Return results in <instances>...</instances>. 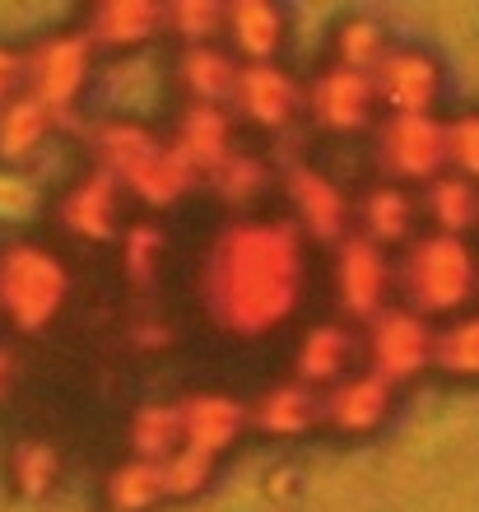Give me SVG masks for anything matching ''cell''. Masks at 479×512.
Masks as SVG:
<instances>
[{"mask_svg":"<svg viewBox=\"0 0 479 512\" xmlns=\"http://www.w3.org/2000/svg\"><path fill=\"white\" fill-rule=\"evenodd\" d=\"M163 28L159 0H103L89 10L84 38L94 47H140Z\"/></svg>","mask_w":479,"mask_h":512,"instance_id":"16","label":"cell"},{"mask_svg":"<svg viewBox=\"0 0 479 512\" xmlns=\"http://www.w3.org/2000/svg\"><path fill=\"white\" fill-rule=\"evenodd\" d=\"M424 210L428 219L438 224L433 233H447V238H461L466 229L479 224V187L466 177H433L424 191Z\"/></svg>","mask_w":479,"mask_h":512,"instance_id":"26","label":"cell"},{"mask_svg":"<svg viewBox=\"0 0 479 512\" xmlns=\"http://www.w3.org/2000/svg\"><path fill=\"white\" fill-rule=\"evenodd\" d=\"M335 66L345 70H359V75H373L377 61L386 56V33L377 19H363V14H354V19H345V24L335 28Z\"/></svg>","mask_w":479,"mask_h":512,"instance_id":"30","label":"cell"},{"mask_svg":"<svg viewBox=\"0 0 479 512\" xmlns=\"http://www.w3.org/2000/svg\"><path fill=\"white\" fill-rule=\"evenodd\" d=\"M224 28L247 61H270L284 42V14L270 0H238V5H228Z\"/></svg>","mask_w":479,"mask_h":512,"instance_id":"17","label":"cell"},{"mask_svg":"<svg viewBox=\"0 0 479 512\" xmlns=\"http://www.w3.org/2000/svg\"><path fill=\"white\" fill-rule=\"evenodd\" d=\"M19 84H24V56L0 42V108H5L10 98H19Z\"/></svg>","mask_w":479,"mask_h":512,"instance_id":"36","label":"cell"},{"mask_svg":"<svg viewBox=\"0 0 479 512\" xmlns=\"http://www.w3.org/2000/svg\"><path fill=\"white\" fill-rule=\"evenodd\" d=\"M163 140L149 126L140 122H103L94 135V149H98V168L103 173H112L121 182V177L131 173L140 159H149L154 149H159Z\"/></svg>","mask_w":479,"mask_h":512,"instance_id":"27","label":"cell"},{"mask_svg":"<svg viewBox=\"0 0 479 512\" xmlns=\"http://www.w3.org/2000/svg\"><path fill=\"white\" fill-rule=\"evenodd\" d=\"M10 382H14V359H10V350L0 345V396L10 391Z\"/></svg>","mask_w":479,"mask_h":512,"instance_id":"37","label":"cell"},{"mask_svg":"<svg viewBox=\"0 0 479 512\" xmlns=\"http://www.w3.org/2000/svg\"><path fill=\"white\" fill-rule=\"evenodd\" d=\"M182 447V410L168 401H149L131 415V457L163 466Z\"/></svg>","mask_w":479,"mask_h":512,"instance_id":"24","label":"cell"},{"mask_svg":"<svg viewBox=\"0 0 479 512\" xmlns=\"http://www.w3.org/2000/svg\"><path fill=\"white\" fill-rule=\"evenodd\" d=\"M89 66H94V42L84 33H52L42 38L33 52L24 56V84L28 98H38L42 108L66 112L89 84Z\"/></svg>","mask_w":479,"mask_h":512,"instance_id":"4","label":"cell"},{"mask_svg":"<svg viewBox=\"0 0 479 512\" xmlns=\"http://www.w3.org/2000/svg\"><path fill=\"white\" fill-rule=\"evenodd\" d=\"M70 298V270L38 243H10L0 252V312L19 331H42Z\"/></svg>","mask_w":479,"mask_h":512,"instance_id":"2","label":"cell"},{"mask_svg":"<svg viewBox=\"0 0 479 512\" xmlns=\"http://www.w3.org/2000/svg\"><path fill=\"white\" fill-rule=\"evenodd\" d=\"M284 191H289L293 215H298L307 238L335 243V247L349 238V201L321 168H307V163L289 168V173H284Z\"/></svg>","mask_w":479,"mask_h":512,"instance_id":"9","label":"cell"},{"mask_svg":"<svg viewBox=\"0 0 479 512\" xmlns=\"http://www.w3.org/2000/svg\"><path fill=\"white\" fill-rule=\"evenodd\" d=\"M373 103H377L373 80L345 66H326L312 80V94H307V108L326 131H359L373 117Z\"/></svg>","mask_w":479,"mask_h":512,"instance_id":"11","label":"cell"},{"mask_svg":"<svg viewBox=\"0 0 479 512\" xmlns=\"http://www.w3.org/2000/svg\"><path fill=\"white\" fill-rule=\"evenodd\" d=\"M386 415H391V387L373 373L340 378L331 387V396L321 401V419L340 433H373L386 424Z\"/></svg>","mask_w":479,"mask_h":512,"instance_id":"14","label":"cell"},{"mask_svg":"<svg viewBox=\"0 0 479 512\" xmlns=\"http://www.w3.org/2000/svg\"><path fill=\"white\" fill-rule=\"evenodd\" d=\"M414 229V201L405 196V187L382 182V187L363 191L359 201V238L386 247V243H405Z\"/></svg>","mask_w":479,"mask_h":512,"instance_id":"21","label":"cell"},{"mask_svg":"<svg viewBox=\"0 0 479 512\" xmlns=\"http://www.w3.org/2000/svg\"><path fill=\"white\" fill-rule=\"evenodd\" d=\"M210 182H214V191L224 196V201H252L256 191L266 187V163L256 159V154H242V149H233L219 168L210 173Z\"/></svg>","mask_w":479,"mask_h":512,"instance_id":"32","label":"cell"},{"mask_svg":"<svg viewBox=\"0 0 479 512\" xmlns=\"http://www.w3.org/2000/svg\"><path fill=\"white\" fill-rule=\"evenodd\" d=\"M261 433H275V438H289V433H303L307 424H317L321 419V401L312 396V387L303 382H280V387H270L261 401L247 410Z\"/></svg>","mask_w":479,"mask_h":512,"instance_id":"20","label":"cell"},{"mask_svg":"<svg viewBox=\"0 0 479 512\" xmlns=\"http://www.w3.org/2000/svg\"><path fill=\"white\" fill-rule=\"evenodd\" d=\"M177 80L187 89L196 103H224L233 98V80H238V66H233V56L224 47H214V42H200V47H187L182 61H177Z\"/></svg>","mask_w":479,"mask_h":512,"instance_id":"22","label":"cell"},{"mask_svg":"<svg viewBox=\"0 0 479 512\" xmlns=\"http://www.w3.org/2000/svg\"><path fill=\"white\" fill-rule=\"evenodd\" d=\"M191 182H196V173H191L187 159H182L173 145H159L149 159H140L131 173L121 177V187H131L145 205H173V201H182V196L191 191Z\"/></svg>","mask_w":479,"mask_h":512,"instance_id":"18","label":"cell"},{"mask_svg":"<svg viewBox=\"0 0 479 512\" xmlns=\"http://www.w3.org/2000/svg\"><path fill=\"white\" fill-rule=\"evenodd\" d=\"M103 494H107V508L112 512H149L163 499V475H159V466L131 457L107 475Z\"/></svg>","mask_w":479,"mask_h":512,"instance_id":"29","label":"cell"},{"mask_svg":"<svg viewBox=\"0 0 479 512\" xmlns=\"http://www.w3.org/2000/svg\"><path fill=\"white\" fill-rule=\"evenodd\" d=\"M303 298V238L275 219L228 224L200 261V303L228 336H266Z\"/></svg>","mask_w":479,"mask_h":512,"instance_id":"1","label":"cell"},{"mask_svg":"<svg viewBox=\"0 0 479 512\" xmlns=\"http://www.w3.org/2000/svg\"><path fill=\"white\" fill-rule=\"evenodd\" d=\"M433 364L456 382H475L479 378V312L456 317L452 326L433 331Z\"/></svg>","mask_w":479,"mask_h":512,"instance_id":"28","label":"cell"},{"mask_svg":"<svg viewBox=\"0 0 479 512\" xmlns=\"http://www.w3.org/2000/svg\"><path fill=\"white\" fill-rule=\"evenodd\" d=\"M61 480V452L47 438H19L10 447V485L19 499L42 503Z\"/></svg>","mask_w":479,"mask_h":512,"instance_id":"25","label":"cell"},{"mask_svg":"<svg viewBox=\"0 0 479 512\" xmlns=\"http://www.w3.org/2000/svg\"><path fill=\"white\" fill-rule=\"evenodd\" d=\"M400 284L410 298V312L419 317H447V312L466 308L470 294L479 284L475 252L466 247V238H447V233H428L419 243H410L405 266H400Z\"/></svg>","mask_w":479,"mask_h":512,"instance_id":"3","label":"cell"},{"mask_svg":"<svg viewBox=\"0 0 479 512\" xmlns=\"http://www.w3.org/2000/svg\"><path fill=\"white\" fill-rule=\"evenodd\" d=\"M52 112L42 108L38 98H10L5 108H0V159L5 163H24L33 159L42 149V140H47V131H52Z\"/></svg>","mask_w":479,"mask_h":512,"instance_id":"23","label":"cell"},{"mask_svg":"<svg viewBox=\"0 0 479 512\" xmlns=\"http://www.w3.org/2000/svg\"><path fill=\"white\" fill-rule=\"evenodd\" d=\"M377 154H382L386 173L400 182H433L447 163V122H438L433 112L386 117L377 131Z\"/></svg>","mask_w":479,"mask_h":512,"instance_id":"6","label":"cell"},{"mask_svg":"<svg viewBox=\"0 0 479 512\" xmlns=\"http://www.w3.org/2000/svg\"><path fill=\"white\" fill-rule=\"evenodd\" d=\"M117 205H121V182L112 173H103V168H94L61 196L56 215H61L66 233H75L80 243H107L117 233Z\"/></svg>","mask_w":479,"mask_h":512,"instance_id":"12","label":"cell"},{"mask_svg":"<svg viewBox=\"0 0 479 512\" xmlns=\"http://www.w3.org/2000/svg\"><path fill=\"white\" fill-rule=\"evenodd\" d=\"M233 103L252 126L275 131V126L293 122L303 94H298V80L275 61H247V66H238V80H233Z\"/></svg>","mask_w":479,"mask_h":512,"instance_id":"10","label":"cell"},{"mask_svg":"<svg viewBox=\"0 0 479 512\" xmlns=\"http://www.w3.org/2000/svg\"><path fill=\"white\" fill-rule=\"evenodd\" d=\"M368 80H373V94L391 108V117H419L442 94V66L419 47H386Z\"/></svg>","mask_w":479,"mask_h":512,"instance_id":"7","label":"cell"},{"mask_svg":"<svg viewBox=\"0 0 479 512\" xmlns=\"http://www.w3.org/2000/svg\"><path fill=\"white\" fill-rule=\"evenodd\" d=\"M386 289H391V266L386 252L359 233H349L345 243L335 247V294L340 308L359 322H373L377 312L386 308Z\"/></svg>","mask_w":479,"mask_h":512,"instance_id":"8","label":"cell"},{"mask_svg":"<svg viewBox=\"0 0 479 512\" xmlns=\"http://www.w3.org/2000/svg\"><path fill=\"white\" fill-rule=\"evenodd\" d=\"M121 261H126V275L131 280H154V270L163 261V229L159 224H135L126 233V243H121Z\"/></svg>","mask_w":479,"mask_h":512,"instance_id":"34","label":"cell"},{"mask_svg":"<svg viewBox=\"0 0 479 512\" xmlns=\"http://www.w3.org/2000/svg\"><path fill=\"white\" fill-rule=\"evenodd\" d=\"M210 471H214L210 457H200V452H191V447H177L173 457L159 466L163 499H196L200 489L210 485Z\"/></svg>","mask_w":479,"mask_h":512,"instance_id":"33","label":"cell"},{"mask_svg":"<svg viewBox=\"0 0 479 512\" xmlns=\"http://www.w3.org/2000/svg\"><path fill=\"white\" fill-rule=\"evenodd\" d=\"M368 359H373V378H382L386 387L419 378L433 364V326L428 317L410 308H382L368 322Z\"/></svg>","mask_w":479,"mask_h":512,"instance_id":"5","label":"cell"},{"mask_svg":"<svg viewBox=\"0 0 479 512\" xmlns=\"http://www.w3.org/2000/svg\"><path fill=\"white\" fill-rule=\"evenodd\" d=\"M182 410V447L200 452V457H219L247 424V405L224 396V391H196L177 405Z\"/></svg>","mask_w":479,"mask_h":512,"instance_id":"13","label":"cell"},{"mask_svg":"<svg viewBox=\"0 0 479 512\" xmlns=\"http://www.w3.org/2000/svg\"><path fill=\"white\" fill-rule=\"evenodd\" d=\"M173 149L187 159L191 173H214L233 154V122H228V112L214 108V103H191L173 135Z\"/></svg>","mask_w":479,"mask_h":512,"instance_id":"15","label":"cell"},{"mask_svg":"<svg viewBox=\"0 0 479 512\" xmlns=\"http://www.w3.org/2000/svg\"><path fill=\"white\" fill-rule=\"evenodd\" d=\"M447 163L456 177L479 182V112H461L456 122H447Z\"/></svg>","mask_w":479,"mask_h":512,"instance_id":"35","label":"cell"},{"mask_svg":"<svg viewBox=\"0 0 479 512\" xmlns=\"http://www.w3.org/2000/svg\"><path fill=\"white\" fill-rule=\"evenodd\" d=\"M349 331L340 322H321L312 326L303 336V345H298V359H293V373H298V382L303 387H335L340 382V373H345L349 364Z\"/></svg>","mask_w":479,"mask_h":512,"instance_id":"19","label":"cell"},{"mask_svg":"<svg viewBox=\"0 0 479 512\" xmlns=\"http://www.w3.org/2000/svg\"><path fill=\"white\" fill-rule=\"evenodd\" d=\"M163 24L173 28L177 38H187V47H200V42H210L224 28V5H214V0H177V5H163Z\"/></svg>","mask_w":479,"mask_h":512,"instance_id":"31","label":"cell"}]
</instances>
